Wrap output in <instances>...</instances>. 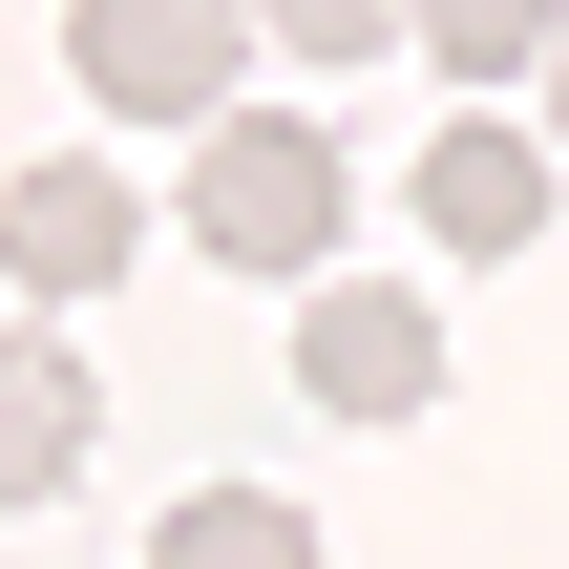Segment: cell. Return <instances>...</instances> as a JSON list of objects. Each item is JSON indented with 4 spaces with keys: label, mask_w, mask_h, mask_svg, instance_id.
<instances>
[{
    "label": "cell",
    "mask_w": 569,
    "mask_h": 569,
    "mask_svg": "<svg viewBox=\"0 0 569 569\" xmlns=\"http://www.w3.org/2000/svg\"><path fill=\"white\" fill-rule=\"evenodd\" d=\"M338 211H359L338 127H296V106H211V127H190V253H232V274H317Z\"/></svg>",
    "instance_id": "6da1fadb"
},
{
    "label": "cell",
    "mask_w": 569,
    "mask_h": 569,
    "mask_svg": "<svg viewBox=\"0 0 569 569\" xmlns=\"http://www.w3.org/2000/svg\"><path fill=\"white\" fill-rule=\"evenodd\" d=\"M63 42H84V84L127 127H211L232 63H253V0H63Z\"/></svg>",
    "instance_id": "7a4b0ae2"
},
{
    "label": "cell",
    "mask_w": 569,
    "mask_h": 569,
    "mask_svg": "<svg viewBox=\"0 0 569 569\" xmlns=\"http://www.w3.org/2000/svg\"><path fill=\"white\" fill-rule=\"evenodd\" d=\"M296 380H317V422H422L443 401V317L401 296V274H317V317H296Z\"/></svg>",
    "instance_id": "3957f363"
},
{
    "label": "cell",
    "mask_w": 569,
    "mask_h": 569,
    "mask_svg": "<svg viewBox=\"0 0 569 569\" xmlns=\"http://www.w3.org/2000/svg\"><path fill=\"white\" fill-rule=\"evenodd\" d=\"M401 190H422V232H443V253H528V232L569 211V169L528 148V127H486V106H465V127H422V169H401Z\"/></svg>",
    "instance_id": "277c9868"
},
{
    "label": "cell",
    "mask_w": 569,
    "mask_h": 569,
    "mask_svg": "<svg viewBox=\"0 0 569 569\" xmlns=\"http://www.w3.org/2000/svg\"><path fill=\"white\" fill-rule=\"evenodd\" d=\"M127 232H148L127 169H21V190H0V274H21V296H106Z\"/></svg>",
    "instance_id": "5b68a950"
},
{
    "label": "cell",
    "mask_w": 569,
    "mask_h": 569,
    "mask_svg": "<svg viewBox=\"0 0 569 569\" xmlns=\"http://www.w3.org/2000/svg\"><path fill=\"white\" fill-rule=\"evenodd\" d=\"M84 443H106V380H84L63 338H0V507H63Z\"/></svg>",
    "instance_id": "8992f818"
},
{
    "label": "cell",
    "mask_w": 569,
    "mask_h": 569,
    "mask_svg": "<svg viewBox=\"0 0 569 569\" xmlns=\"http://www.w3.org/2000/svg\"><path fill=\"white\" fill-rule=\"evenodd\" d=\"M148 569H317V528H296L274 486H190V507L148 528Z\"/></svg>",
    "instance_id": "52a82bcc"
},
{
    "label": "cell",
    "mask_w": 569,
    "mask_h": 569,
    "mask_svg": "<svg viewBox=\"0 0 569 569\" xmlns=\"http://www.w3.org/2000/svg\"><path fill=\"white\" fill-rule=\"evenodd\" d=\"M401 21H422V63H443V84H528V63L569 42V0H401Z\"/></svg>",
    "instance_id": "ba28073f"
},
{
    "label": "cell",
    "mask_w": 569,
    "mask_h": 569,
    "mask_svg": "<svg viewBox=\"0 0 569 569\" xmlns=\"http://www.w3.org/2000/svg\"><path fill=\"white\" fill-rule=\"evenodd\" d=\"M253 42H296V63H380L401 0H253Z\"/></svg>",
    "instance_id": "9c48e42d"
},
{
    "label": "cell",
    "mask_w": 569,
    "mask_h": 569,
    "mask_svg": "<svg viewBox=\"0 0 569 569\" xmlns=\"http://www.w3.org/2000/svg\"><path fill=\"white\" fill-rule=\"evenodd\" d=\"M528 84H549V127H528V148H549V169H569V42H549V63H528Z\"/></svg>",
    "instance_id": "30bf717a"
}]
</instances>
